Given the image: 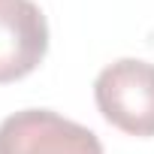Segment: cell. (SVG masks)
Listing matches in <instances>:
<instances>
[{
	"label": "cell",
	"instance_id": "1",
	"mask_svg": "<svg viewBox=\"0 0 154 154\" xmlns=\"http://www.w3.org/2000/svg\"><path fill=\"white\" fill-rule=\"evenodd\" d=\"M94 100L115 130L139 139L154 136V63L121 57L103 66L94 79Z\"/></svg>",
	"mask_w": 154,
	"mask_h": 154
},
{
	"label": "cell",
	"instance_id": "3",
	"mask_svg": "<svg viewBox=\"0 0 154 154\" xmlns=\"http://www.w3.org/2000/svg\"><path fill=\"white\" fill-rule=\"evenodd\" d=\"M48 54V21L33 0H0V85L21 82Z\"/></svg>",
	"mask_w": 154,
	"mask_h": 154
},
{
	"label": "cell",
	"instance_id": "2",
	"mask_svg": "<svg viewBox=\"0 0 154 154\" xmlns=\"http://www.w3.org/2000/svg\"><path fill=\"white\" fill-rule=\"evenodd\" d=\"M0 154H103V142L51 109H21L0 121Z\"/></svg>",
	"mask_w": 154,
	"mask_h": 154
}]
</instances>
